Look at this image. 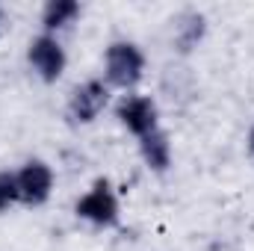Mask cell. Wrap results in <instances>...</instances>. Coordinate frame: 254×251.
Here are the masks:
<instances>
[{
    "instance_id": "obj_1",
    "label": "cell",
    "mask_w": 254,
    "mask_h": 251,
    "mask_svg": "<svg viewBox=\"0 0 254 251\" xmlns=\"http://www.w3.org/2000/svg\"><path fill=\"white\" fill-rule=\"evenodd\" d=\"M145 68H148V60L136 42L116 39L107 45V51H104V83L110 89L133 92L139 86V80L145 77Z\"/></svg>"
},
{
    "instance_id": "obj_2",
    "label": "cell",
    "mask_w": 254,
    "mask_h": 251,
    "mask_svg": "<svg viewBox=\"0 0 254 251\" xmlns=\"http://www.w3.org/2000/svg\"><path fill=\"white\" fill-rule=\"evenodd\" d=\"M74 216L92 228H119L122 222V204H119V195L110 178H98L92 187L86 189L77 204H74Z\"/></svg>"
},
{
    "instance_id": "obj_3",
    "label": "cell",
    "mask_w": 254,
    "mask_h": 251,
    "mask_svg": "<svg viewBox=\"0 0 254 251\" xmlns=\"http://www.w3.org/2000/svg\"><path fill=\"white\" fill-rule=\"evenodd\" d=\"M110 92H113V89L104 83V77H89V80H83V83L74 86V92L68 95L65 119L77 127L92 125V122L110 107Z\"/></svg>"
},
{
    "instance_id": "obj_4",
    "label": "cell",
    "mask_w": 254,
    "mask_h": 251,
    "mask_svg": "<svg viewBox=\"0 0 254 251\" xmlns=\"http://www.w3.org/2000/svg\"><path fill=\"white\" fill-rule=\"evenodd\" d=\"M27 65L30 71L42 80V83H57L65 74L68 65V54H65L63 42L51 33H39L30 39L27 45Z\"/></svg>"
},
{
    "instance_id": "obj_5",
    "label": "cell",
    "mask_w": 254,
    "mask_h": 251,
    "mask_svg": "<svg viewBox=\"0 0 254 251\" xmlns=\"http://www.w3.org/2000/svg\"><path fill=\"white\" fill-rule=\"evenodd\" d=\"M116 119L127 133H133L136 139L160 130V107L151 95H133L127 92L125 98L116 104Z\"/></svg>"
},
{
    "instance_id": "obj_6",
    "label": "cell",
    "mask_w": 254,
    "mask_h": 251,
    "mask_svg": "<svg viewBox=\"0 0 254 251\" xmlns=\"http://www.w3.org/2000/svg\"><path fill=\"white\" fill-rule=\"evenodd\" d=\"M15 178H18V198H21L24 207H42V204H48V198L54 195L57 175H54V169H51L45 160H39V157H33V160H27L21 169H15Z\"/></svg>"
},
{
    "instance_id": "obj_7",
    "label": "cell",
    "mask_w": 254,
    "mask_h": 251,
    "mask_svg": "<svg viewBox=\"0 0 254 251\" xmlns=\"http://www.w3.org/2000/svg\"><path fill=\"white\" fill-rule=\"evenodd\" d=\"M139 157L151 172H157V175L169 172V166H172V139H169V133L160 127V130L142 136L139 139Z\"/></svg>"
},
{
    "instance_id": "obj_8",
    "label": "cell",
    "mask_w": 254,
    "mask_h": 251,
    "mask_svg": "<svg viewBox=\"0 0 254 251\" xmlns=\"http://www.w3.org/2000/svg\"><path fill=\"white\" fill-rule=\"evenodd\" d=\"M80 18V3L77 0H48L42 9V33L57 36L60 30L71 27Z\"/></svg>"
},
{
    "instance_id": "obj_9",
    "label": "cell",
    "mask_w": 254,
    "mask_h": 251,
    "mask_svg": "<svg viewBox=\"0 0 254 251\" xmlns=\"http://www.w3.org/2000/svg\"><path fill=\"white\" fill-rule=\"evenodd\" d=\"M204 33H207V21H204V15L201 12H184L181 18H178V24H175V48L181 51V54H190L195 51L198 45H201V39H204Z\"/></svg>"
},
{
    "instance_id": "obj_10",
    "label": "cell",
    "mask_w": 254,
    "mask_h": 251,
    "mask_svg": "<svg viewBox=\"0 0 254 251\" xmlns=\"http://www.w3.org/2000/svg\"><path fill=\"white\" fill-rule=\"evenodd\" d=\"M15 204H21L18 198V178L12 169H0V213L12 210Z\"/></svg>"
},
{
    "instance_id": "obj_11",
    "label": "cell",
    "mask_w": 254,
    "mask_h": 251,
    "mask_svg": "<svg viewBox=\"0 0 254 251\" xmlns=\"http://www.w3.org/2000/svg\"><path fill=\"white\" fill-rule=\"evenodd\" d=\"M249 154L254 157V125H252V130H249Z\"/></svg>"
},
{
    "instance_id": "obj_12",
    "label": "cell",
    "mask_w": 254,
    "mask_h": 251,
    "mask_svg": "<svg viewBox=\"0 0 254 251\" xmlns=\"http://www.w3.org/2000/svg\"><path fill=\"white\" fill-rule=\"evenodd\" d=\"M6 30V15H3V9H0V33Z\"/></svg>"
}]
</instances>
